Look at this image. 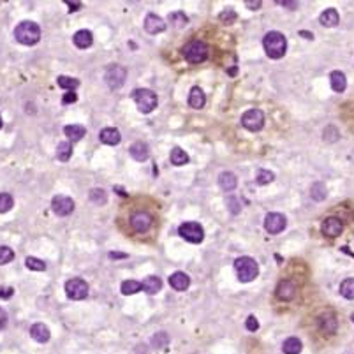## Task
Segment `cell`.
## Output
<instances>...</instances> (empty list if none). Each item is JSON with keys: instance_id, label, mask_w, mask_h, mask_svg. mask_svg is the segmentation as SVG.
Here are the masks:
<instances>
[{"instance_id": "obj_4", "label": "cell", "mask_w": 354, "mask_h": 354, "mask_svg": "<svg viewBox=\"0 0 354 354\" xmlns=\"http://www.w3.org/2000/svg\"><path fill=\"white\" fill-rule=\"evenodd\" d=\"M181 55L190 63H201L208 59V46L203 41L194 39L181 48Z\"/></svg>"}, {"instance_id": "obj_41", "label": "cell", "mask_w": 354, "mask_h": 354, "mask_svg": "<svg viewBox=\"0 0 354 354\" xmlns=\"http://www.w3.org/2000/svg\"><path fill=\"white\" fill-rule=\"evenodd\" d=\"M219 20L222 21V23H226V25H231V23H235V21H236L235 9H224L222 13L219 14Z\"/></svg>"}, {"instance_id": "obj_14", "label": "cell", "mask_w": 354, "mask_h": 354, "mask_svg": "<svg viewBox=\"0 0 354 354\" xmlns=\"http://www.w3.org/2000/svg\"><path fill=\"white\" fill-rule=\"evenodd\" d=\"M321 229H323V233H324L326 236H329V238H337V236L344 231V222H342L340 219H337V217H329V219H326L324 222H323V228Z\"/></svg>"}, {"instance_id": "obj_25", "label": "cell", "mask_w": 354, "mask_h": 354, "mask_svg": "<svg viewBox=\"0 0 354 354\" xmlns=\"http://www.w3.org/2000/svg\"><path fill=\"white\" fill-rule=\"evenodd\" d=\"M319 326H321V329H323L324 333L333 335L335 331H337L338 323H337V319H335L333 314H324V316L319 319Z\"/></svg>"}, {"instance_id": "obj_19", "label": "cell", "mask_w": 354, "mask_h": 354, "mask_svg": "<svg viewBox=\"0 0 354 354\" xmlns=\"http://www.w3.org/2000/svg\"><path fill=\"white\" fill-rule=\"evenodd\" d=\"M72 42H74V46L80 48V50H87V48L92 46L93 35L88 30H78L76 34L72 35Z\"/></svg>"}, {"instance_id": "obj_33", "label": "cell", "mask_w": 354, "mask_h": 354, "mask_svg": "<svg viewBox=\"0 0 354 354\" xmlns=\"http://www.w3.org/2000/svg\"><path fill=\"white\" fill-rule=\"evenodd\" d=\"M340 295L346 299H354V278H346L340 284Z\"/></svg>"}, {"instance_id": "obj_11", "label": "cell", "mask_w": 354, "mask_h": 354, "mask_svg": "<svg viewBox=\"0 0 354 354\" xmlns=\"http://www.w3.org/2000/svg\"><path fill=\"white\" fill-rule=\"evenodd\" d=\"M287 226V219L286 215L282 213H268L265 217V229L270 235H278V233H282Z\"/></svg>"}, {"instance_id": "obj_22", "label": "cell", "mask_w": 354, "mask_h": 354, "mask_svg": "<svg viewBox=\"0 0 354 354\" xmlns=\"http://www.w3.org/2000/svg\"><path fill=\"white\" fill-rule=\"evenodd\" d=\"M329 83H331V88L335 90V92H344V90L347 88V78L346 74L342 71H333L331 74H329Z\"/></svg>"}, {"instance_id": "obj_32", "label": "cell", "mask_w": 354, "mask_h": 354, "mask_svg": "<svg viewBox=\"0 0 354 354\" xmlns=\"http://www.w3.org/2000/svg\"><path fill=\"white\" fill-rule=\"evenodd\" d=\"M120 289H122V295L125 296L136 295V293L141 289V282H138V280H125V282H122Z\"/></svg>"}, {"instance_id": "obj_47", "label": "cell", "mask_w": 354, "mask_h": 354, "mask_svg": "<svg viewBox=\"0 0 354 354\" xmlns=\"http://www.w3.org/2000/svg\"><path fill=\"white\" fill-rule=\"evenodd\" d=\"M81 2H67V7H69V13H76L81 9Z\"/></svg>"}, {"instance_id": "obj_23", "label": "cell", "mask_w": 354, "mask_h": 354, "mask_svg": "<svg viewBox=\"0 0 354 354\" xmlns=\"http://www.w3.org/2000/svg\"><path fill=\"white\" fill-rule=\"evenodd\" d=\"M141 289H143L147 295H157V293L162 289V280L159 277H147L141 282Z\"/></svg>"}, {"instance_id": "obj_50", "label": "cell", "mask_w": 354, "mask_h": 354, "mask_svg": "<svg viewBox=\"0 0 354 354\" xmlns=\"http://www.w3.org/2000/svg\"><path fill=\"white\" fill-rule=\"evenodd\" d=\"M111 259H122V257H127V254H118V252H111L110 254Z\"/></svg>"}, {"instance_id": "obj_46", "label": "cell", "mask_w": 354, "mask_h": 354, "mask_svg": "<svg viewBox=\"0 0 354 354\" xmlns=\"http://www.w3.org/2000/svg\"><path fill=\"white\" fill-rule=\"evenodd\" d=\"M7 326V312L4 308H0V329H4Z\"/></svg>"}, {"instance_id": "obj_40", "label": "cell", "mask_w": 354, "mask_h": 354, "mask_svg": "<svg viewBox=\"0 0 354 354\" xmlns=\"http://www.w3.org/2000/svg\"><path fill=\"white\" fill-rule=\"evenodd\" d=\"M13 259H14V250L11 249V247L2 245V247H0V265H7V263H11Z\"/></svg>"}, {"instance_id": "obj_53", "label": "cell", "mask_w": 354, "mask_h": 354, "mask_svg": "<svg viewBox=\"0 0 354 354\" xmlns=\"http://www.w3.org/2000/svg\"><path fill=\"white\" fill-rule=\"evenodd\" d=\"M351 321H353V323H354V314H353V316H351Z\"/></svg>"}, {"instance_id": "obj_45", "label": "cell", "mask_w": 354, "mask_h": 354, "mask_svg": "<svg viewBox=\"0 0 354 354\" xmlns=\"http://www.w3.org/2000/svg\"><path fill=\"white\" fill-rule=\"evenodd\" d=\"M78 101V95L74 92H67L65 95H63V99H62V104H72V102H76Z\"/></svg>"}, {"instance_id": "obj_39", "label": "cell", "mask_w": 354, "mask_h": 354, "mask_svg": "<svg viewBox=\"0 0 354 354\" xmlns=\"http://www.w3.org/2000/svg\"><path fill=\"white\" fill-rule=\"evenodd\" d=\"M90 199H92V203H95V205H104V203L108 201V194H106V190L102 189H92L90 190Z\"/></svg>"}, {"instance_id": "obj_10", "label": "cell", "mask_w": 354, "mask_h": 354, "mask_svg": "<svg viewBox=\"0 0 354 354\" xmlns=\"http://www.w3.org/2000/svg\"><path fill=\"white\" fill-rule=\"evenodd\" d=\"M51 210L59 217H67L74 211V201L69 196H55L51 199Z\"/></svg>"}, {"instance_id": "obj_51", "label": "cell", "mask_w": 354, "mask_h": 354, "mask_svg": "<svg viewBox=\"0 0 354 354\" xmlns=\"http://www.w3.org/2000/svg\"><path fill=\"white\" fill-rule=\"evenodd\" d=\"M299 34L305 35V37H308V39H312V37H314V35H312V34H308V32H299Z\"/></svg>"}, {"instance_id": "obj_5", "label": "cell", "mask_w": 354, "mask_h": 354, "mask_svg": "<svg viewBox=\"0 0 354 354\" xmlns=\"http://www.w3.org/2000/svg\"><path fill=\"white\" fill-rule=\"evenodd\" d=\"M132 97H134L136 106H138V110L141 111V113L148 115L155 110L157 95H155V92H152V90H148V88L134 90V92H132Z\"/></svg>"}, {"instance_id": "obj_52", "label": "cell", "mask_w": 354, "mask_h": 354, "mask_svg": "<svg viewBox=\"0 0 354 354\" xmlns=\"http://www.w3.org/2000/svg\"><path fill=\"white\" fill-rule=\"evenodd\" d=\"M0 129H2V117H0Z\"/></svg>"}, {"instance_id": "obj_27", "label": "cell", "mask_w": 354, "mask_h": 354, "mask_svg": "<svg viewBox=\"0 0 354 354\" xmlns=\"http://www.w3.org/2000/svg\"><path fill=\"white\" fill-rule=\"evenodd\" d=\"M301 349H303V346H301V340H299V338H296V337H289L282 344L284 354H299V353H301Z\"/></svg>"}, {"instance_id": "obj_36", "label": "cell", "mask_w": 354, "mask_h": 354, "mask_svg": "<svg viewBox=\"0 0 354 354\" xmlns=\"http://www.w3.org/2000/svg\"><path fill=\"white\" fill-rule=\"evenodd\" d=\"M25 266L29 270H34V271H44L46 270V263L37 259V257H27L25 259Z\"/></svg>"}, {"instance_id": "obj_38", "label": "cell", "mask_w": 354, "mask_h": 354, "mask_svg": "<svg viewBox=\"0 0 354 354\" xmlns=\"http://www.w3.org/2000/svg\"><path fill=\"white\" fill-rule=\"evenodd\" d=\"M256 180L259 185H266V183H271V181L275 180V175L271 173V171H268V169H259Z\"/></svg>"}, {"instance_id": "obj_1", "label": "cell", "mask_w": 354, "mask_h": 354, "mask_svg": "<svg viewBox=\"0 0 354 354\" xmlns=\"http://www.w3.org/2000/svg\"><path fill=\"white\" fill-rule=\"evenodd\" d=\"M263 46H265L266 55L270 57V59H282L286 55V50H287V39L284 34L280 32H268L263 39Z\"/></svg>"}, {"instance_id": "obj_30", "label": "cell", "mask_w": 354, "mask_h": 354, "mask_svg": "<svg viewBox=\"0 0 354 354\" xmlns=\"http://www.w3.org/2000/svg\"><path fill=\"white\" fill-rule=\"evenodd\" d=\"M72 155V145L69 141H62V143L57 147V159L62 160V162H67Z\"/></svg>"}, {"instance_id": "obj_34", "label": "cell", "mask_w": 354, "mask_h": 354, "mask_svg": "<svg viewBox=\"0 0 354 354\" xmlns=\"http://www.w3.org/2000/svg\"><path fill=\"white\" fill-rule=\"evenodd\" d=\"M14 205V199L7 192H0V213H7Z\"/></svg>"}, {"instance_id": "obj_12", "label": "cell", "mask_w": 354, "mask_h": 354, "mask_svg": "<svg viewBox=\"0 0 354 354\" xmlns=\"http://www.w3.org/2000/svg\"><path fill=\"white\" fill-rule=\"evenodd\" d=\"M152 224H153L152 215L147 213V211H136L131 217V226L136 233H147L148 229L152 228Z\"/></svg>"}, {"instance_id": "obj_2", "label": "cell", "mask_w": 354, "mask_h": 354, "mask_svg": "<svg viewBox=\"0 0 354 354\" xmlns=\"http://www.w3.org/2000/svg\"><path fill=\"white\" fill-rule=\"evenodd\" d=\"M14 37L20 44L34 46L41 39V29L34 21H21L20 25L14 29Z\"/></svg>"}, {"instance_id": "obj_3", "label": "cell", "mask_w": 354, "mask_h": 354, "mask_svg": "<svg viewBox=\"0 0 354 354\" xmlns=\"http://www.w3.org/2000/svg\"><path fill=\"white\" fill-rule=\"evenodd\" d=\"M235 270H236L238 278H240V282H243V284L252 282L254 278L259 275V266H257V263L249 256L238 257L235 261Z\"/></svg>"}, {"instance_id": "obj_35", "label": "cell", "mask_w": 354, "mask_h": 354, "mask_svg": "<svg viewBox=\"0 0 354 354\" xmlns=\"http://www.w3.org/2000/svg\"><path fill=\"white\" fill-rule=\"evenodd\" d=\"M310 196H312V199H316V201H323V199L326 198V187H324V183H321V181L314 183V185L310 187Z\"/></svg>"}, {"instance_id": "obj_43", "label": "cell", "mask_w": 354, "mask_h": 354, "mask_svg": "<svg viewBox=\"0 0 354 354\" xmlns=\"http://www.w3.org/2000/svg\"><path fill=\"white\" fill-rule=\"evenodd\" d=\"M245 326H247L249 331H257V329H259V323H257V319L254 316H249V319H247Z\"/></svg>"}, {"instance_id": "obj_48", "label": "cell", "mask_w": 354, "mask_h": 354, "mask_svg": "<svg viewBox=\"0 0 354 354\" xmlns=\"http://www.w3.org/2000/svg\"><path fill=\"white\" fill-rule=\"evenodd\" d=\"M245 5H247L249 9H259L263 5V2H261V0H256V2H250V0H247V2H245Z\"/></svg>"}, {"instance_id": "obj_37", "label": "cell", "mask_w": 354, "mask_h": 354, "mask_svg": "<svg viewBox=\"0 0 354 354\" xmlns=\"http://www.w3.org/2000/svg\"><path fill=\"white\" fill-rule=\"evenodd\" d=\"M169 23L180 29V27H185L187 23H189V20H187V16L181 13V11H177V13L169 14Z\"/></svg>"}, {"instance_id": "obj_8", "label": "cell", "mask_w": 354, "mask_h": 354, "mask_svg": "<svg viewBox=\"0 0 354 354\" xmlns=\"http://www.w3.org/2000/svg\"><path fill=\"white\" fill-rule=\"evenodd\" d=\"M65 293L71 299H85L88 296V284L85 282L83 278H71L65 282Z\"/></svg>"}, {"instance_id": "obj_21", "label": "cell", "mask_w": 354, "mask_h": 354, "mask_svg": "<svg viewBox=\"0 0 354 354\" xmlns=\"http://www.w3.org/2000/svg\"><path fill=\"white\" fill-rule=\"evenodd\" d=\"M219 185L220 189L226 190V192H231V190H235L236 185H238V178H236V175L231 173V171H224L219 177Z\"/></svg>"}, {"instance_id": "obj_31", "label": "cell", "mask_w": 354, "mask_h": 354, "mask_svg": "<svg viewBox=\"0 0 354 354\" xmlns=\"http://www.w3.org/2000/svg\"><path fill=\"white\" fill-rule=\"evenodd\" d=\"M57 83H59V87H62V88H67L69 92H74V88L80 87V81H78L76 78H69V76H59L57 78Z\"/></svg>"}, {"instance_id": "obj_26", "label": "cell", "mask_w": 354, "mask_h": 354, "mask_svg": "<svg viewBox=\"0 0 354 354\" xmlns=\"http://www.w3.org/2000/svg\"><path fill=\"white\" fill-rule=\"evenodd\" d=\"M319 21L321 25L324 27H337L338 21H340V16H338V13L335 11V9H326V11H323V14L319 16Z\"/></svg>"}, {"instance_id": "obj_28", "label": "cell", "mask_w": 354, "mask_h": 354, "mask_svg": "<svg viewBox=\"0 0 354 354\" xmlns=\"http://www.w3.org/2000/svg\"><path fill=\"white\" fill-rule=\"evenodd\" d=\"M63 132H65V136H67L71 141H80L81 138H85V134H87V131H85L83 125H65L63 127Z\"/></svg>"}, {"instance_id": "obj_49", "label": "cell", "mask_w": 354, "mask_h": 354, "mask_svg": "<svg viewBox=\"0 0 354 354\" xmlns=\"http://www.w3.org/2000/svg\"><path fill=\"white\" fill-rule=\"evenodd\" d=\"M278 5H282V7H287V9H293V11L298 7L296 2H286V0H284V2H278Z\"/></svg>"}, {"instance_id": "obj_24", "label": "cell", "mask_w": 354, "mask_h": 354, "mask_svg": "<svg viewBox=\"0 0 354 354\" xmlns=\"http://www.w3.org/2000/svg\"><path fill=\"white\" fill-rule=\"evenodd\" d=\"M206 102V97H205V92H203L199 87H194V88L190 90V95H189V104L190 108H194V110H201L203 106Z\"/></svg>"}, {"instance_id": "obj_7", "label": "cell", "mask_w": 354, "mask_h": 354, "mask_svg": "<svg viewBox=\"0 0 354 354\" xmlns=\"http://www.w3.org/2000/svg\"><path fill=\"white\" fill-rule=\"evenodd\" d=\"M178 235L190 243H201L205 238V231L198 222H183L178 228Z\"/></svg>"}, {"instance_id": "obj_20", "label": "cell", "mask_w": 354, "mask_h": 354, "mask_svg": "<svg viewBox=\"0 0 354 354\" xmlns=\"http://www.w3.org/2000/svg\"><path fill=\"white\" fill-rule=\"evenodd\" d=\"M30 337L34 338L35 342H39V344H46V342L50 340L51 333H50V329H48L46 324L37 323V324H34L32 328H30Z\"/></svg>"}, {"instance_id": "obj_42", "label": "cell", "mask_w": 354, "mask_h": 354, "mask_svg": "<svg viewBox=\"0 0 354 354\" xmlns=\"http://www.w3.org/2000/svg\"><path fill=\"white\" fill-rule=\"evenodd\" d=\"M153 346L157 347V349H160V347H164L166 344H168L169 342V338H168V335L166 333H159V335H155V337H153Z\"/></svg>"}, {"instance_id": "obj_44", "label": "cell", "mask_w": 354, "mask_h": 354, "mask_svg": "<svg viewBox=\"0 0 354 354\" xmlns=\"http://www.w3.org/2000/svg\"><path fill=\"white\" fill-rule=\"evenodd\" d=\"M14 295L13 287H0V299H9Z\"/></svg>"}, {"instance_id": "obj_29", "label": "cell", "mask_w": 354, "mask_h": 354, "mask_svg": "<svg viewBox=\"0 0 354 354\" xmlns=\"http://www.w3.org/2000/svg\"><path fill=\"white\" fill-rule=\"evenodd\" d=\"M169 160H171V164L173 166H185L189 162V155H187L185 150H181V148H173L171 150V155H169Z\"/></svg>"}, {"instance_id": "obj_6", "label": "cell", "mask_w": 354, "mask_h": 354, "mask_svg": "<svg viewBox=\"0 0 354 354\" xmlns=\"http://www.w3.org/2000/svg\"><path fill=\"white\" fill-rule=\"evenodd\" d=\"M241 125L250 132L261 131L263 125H265V113L261 110H257V108L245 111L243 117H241Z\"/></svg>"}, {"instance_id": "obj_9", "label": "cell", "mask_w": 354, "mask_h": 354, "mask_svg": "<svg viewBox=\"0 0 354 354\" xmlns=\"http://www.w3.org/2000/svg\"><path fill=\"white\" fill-rule=\"evenodd\" d=\"M125 78H127V71H125V67H122V65H110L104 74L106 83H108V87L113 90L120 88L123 85V81H125Z\"/></svg>"}, {"instance_id": "obj_17", "label": "cell", "mask_w": 354, "mask_h": 354, "mask_svg": "<svg viewBox=\"0 0 354 354\" xmlns=\"http://www.w3.org/2000/svg\"><path fill=\"white\" fill-rule=\"evenodd\" d=\"M99 139H101L104 145L115 147V145H118L120 141H122V134H120V131H118V129H113V127H106V129H102V131H101V134H99Z\"/></svg>"}, {"instance_id": "obj_15", "label": "cell", "mask_w": 354, "mask_h": 354, "mask_svg": "<svg viewBox=\"0 0 354 354\" xmlns=\"http://www.w3.org/2000/svg\"><path fill=\"white\" fill-rule=\"evenodd\" d=\"M298 293V287L291 282V280H282L277 286V298L282 301H291Z\"/></svg>"}, {"instance_id": "obj_16", "label": "cell", "mask_w": 354, "mask_h": 354, "mask_svg": "<svg viewBox=\"0 0 354 354\" xmlns=\"http://www.w3.org/2000/svg\"><path fill=\"white\" fill-rule=\"evenodd\" d=\"M129 152H131L132 159L138 160V162H145V160L150 157V148H148V145L143 143V141H136V143H132L131 148H129Z\"/></svg>"}, {"instance_id": "obj_13", "label": "cell", "mask_w": 354, "mask_h": 354, "mask_svg": "<svg viewBox=\"0 0 354 354\" xmlns=\"http://www.w3.org/2000/svg\"><path fill=\"white\" fill-rule=\"evenodd\" d=\"M145 30L152 35L160 34V32H164L166 30V21L160 16H157V14L150 13L147 18H145Z\"/></svg>"}, {"instance_id": "obj_18", "label": "cell", "mask_w": 354, "mask_h": 354, "mask_svg": "<svg viewBox=\"0 0 354 354\" xmlns=\"http://www.w3.org/2000/svg\"><path fill=\"white\" fill-rule=\"evenodd\" d=\"M169 286L177 289V291H185L187 287L190 286V278L187 273L183 271H175L171 277H169Z\"/></svg>"}]
</instances>
